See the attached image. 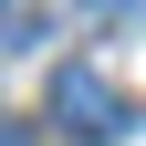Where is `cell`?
Segmentation results:
<instances>
[{
  "label": "cell",
  "instance_id": "1",
  "mask_svg": "<svg viewBox=\"0 0 146 146\" xmlns=\"http://www.w3.org/2000/svg\"><path fill=\"white\" fill-rule=\"evenodd\" d=\"M52 115L94 146V136H115V125H125V104H115V84H104L94 63H73V73H52Z\"/></svg>",
  "mask_w": 146,
  "mask_h": 146
},
{
  "label": "cell",
  "instance_id": "2",
  "mask_svg": "<svg viewBox=\"0 0 146 146\" xmlns=\"http://www.w3.org/2000/svg\"><path fill=\"white\" fill-rule=\"evenodd\" d=\"M42 31H52L42 11H0V52H31V42H42Z\"/></svg>",
  "mask_w": 146,
  "mask_h": 146
},
{
  "label": "cell",
  "instance_id": "3",
  "mask_svg": "<svg viewBox=\"0 0 146 146\" xmlns=\"http://www.w3.org/2000/svg\"><path fill=\"white\" fill-rule=\"evenodd\" d=\"M0 146H21V136H11V125H0Z\"/></svg>",
  "mask_w": 146,
  "mask_h": 146
}]
</instances>
